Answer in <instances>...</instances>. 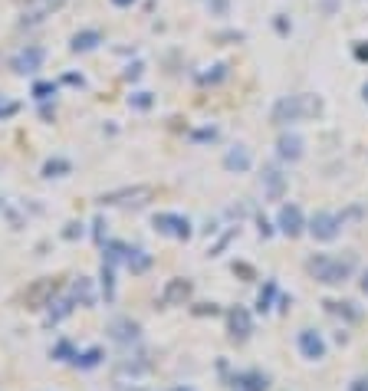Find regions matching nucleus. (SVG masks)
Here are the masks:
<instances>
[{
    "label": "nucleus",
    "instance_id": "ddd939ff",
    "mask_svg": "<svg viewBox=\"0 0 368 391\" xmlns=\"http://www.w3.org/2000/svg\"><path fill=\"white\" fill-rule=\"evenodd\" d=\"M224 168H227L230 174H247L250 168H253V155H250L247 145H234V148H227V155H224Z\"/></svg>",
    "mask_w": 368,
    "mask_h": 391
},
{
    "label": "nucleus",
    "instance_id": "a878e982",
    "mask_svg": "<svg viewBox=\"0 0 368 391\" xmlns=\"http://www.w3.org/2000/svg\"><path fill=\"white\" fill-rule=\"evenodd\" d=\"M273 27H276V33H280V36H290V33H292V20L286 17V13H276V17H273Z\"/></svg>",
    "mask_w": 368,
    "mask_h": 391
},
{
    "label": "nucleus",
    "instance_id": "0eeeda50",
    "mask_svg": "<svg viewBox=\"0 0 368 391\" xmlns=\"http://www.w3.org/2000/svg\"><path fill=\"white\" fill-rule=\"evenodd\" d=\"M296 348H299V355L306 362H323L329 346H325L323 332H316V329H299V336H296Z\"/></svg>",
    "mask_w": 368,
    "mask_h": 391
},
{
    "label": "nucleus",
    "instance_id": "b1692460",
    "mask_svg": "<svg viewBox=\"0 0 368 391\" xmlns=\"http://www.w3.org/2000/svg\"><path fill=\"white\" fill-rule=\"evenodd\" d=\"M352 303H325V309L329 313H336V315H346V319H358V313L355 309H348Z\"/></svg>",
    "mask_w": 368,
    "mask_h": 391
},
{
    "label": "nucleus",
    "instance_id": "c9c22d12",
    "mask_svg": "<svg viewBox=\"0 0 368 391\" xmlns=\"http://www.w3.org/2000/svg\"><path fill=\"white\" fill-rule=\"evenodd\" d=\"M362 293H365V296H368V270H365V273H362Z\"/></svg>",
    "mask_w": 368,
    "mask_h": 391
},
{
    "label": "nucleus",
    "instance_id": "5701e85b",
    "mask_svg": "<svg viewBox=\"0 0 368 391\" xmlns=\"http://www.w3.org/2000/svg\"><path fill=\"white\" fill-rule=\"evenodd\" d=\"M204 7L211 10V17H227V13H230V0H204Z\"/></svg>",
    "mask_w": 368,
    "mask_h": 391
},
{
    "label": "nucleus",
    "instance_id": "9d476101",
    "mask_svg": "<svg viewBox=\"0 0 368 391\" xmlns=\"http://www.w3.org/2000/svg\"><path fill=\"white\" fill-rule=\"evenodd\" d=\"M227 326H230V339L237 342H247L250 332H253V315H250L247 306H234L227 313Z\"/></svg>",
    "mask_w": 368,
    "mask_h": 391
},
{
    "label": "nucleus",
    "instance_id": "4c0bfd02",
    "mask_svg": "<svg viewBox=\"0 0 368 391\" xmlns=\"http://www.w3.org/2000/svg\"><path fill=\"white\" fill-rule=\"evenodd\" d=\"M178 391H191V388H178Z\"/></svg>",
    "mask_w": 368,
    "mask_h": 391
},
{
    "label": "nucleus",
    "instance_id": "4be33fe9",
    "mask_svg": "<svg viewBox=\"0 0 368 391\" xmlns=\"http://www.w3.org/2000/svg\"><path fill=\"white\" fill-rule=\"evenodd\" d=\"M129 106H135V109H152L155 106V99H152V92H132L129 96Z\"/></svg>",
    "mask_w": 368,
    "mask_h": 391
},
{
    "label": "nucleus",
    "instance_id": "f8f14e48",
    "mask_svg": "<svg viewBox=\"0 0 368 391\" xmlns=\"http://www.w3.org/2000/svg\"><path fill=\"white\" fill-rule=\"evenodd\" d=\"M234 388L237 391H270V375L260 369L237 371V375H234Z\"/></svg>",
    "mask_w": 368,
    "mask_h": 391
},
{
    "label": "nucleus",
    "instance_id": "412c9836",
    "mask_svg": "<svg viewBox=\"0 0 368 391\" xmlns=\"http://www.w3.org/2000/svg\"><path fill=\"white\" fill-rule=\"evenodd\" d=\"M66 171H69V162H66V158H53V162H46V168H43L46 178H63Z\"/></svg>",
    "mask_w": 368,
    "mask_h": 391
},
{
    "label": "nucleus",
    "instance_id": "f257e3e1",
    "mask_svg": "<svg viewBox=\"0 0 368 391\" xmlns=\"http://www.w3.org/2000/svg\"><path fill=\"white\" fill-rule=\"evenodd\" d=\"M306 270L316 283L323 286H342V283L355 273V260L352 257H329V253H316L306 260Z\"/></svg>",
    "mask_w": 368,
    "mask_h": 391
},
{
    "label": "nucleus",
    "instance_id": "f03ea898",
    "mask_svg": "<svg viewBox=\"0 0 368 391\" xmlns=\"http://www.w3.org/2000/svg\"><path fill=\"white\" fill-rule=\"evenodd\" d=\"M319 112H323V102L313 96H283L273 106L270 122L280 125V129H286V125H296V122L309 119V115H319Z\"/></svg>",
    "mask_w": 368,
    "mask_h": 391
},
{
    "label": "nucleus",
    "instance_id": "6e6552de",
    "mask_svg": "<svg viewBox=\"0 0 368 391\" xmlns=\"http://www.w3.org/2000/svg\"><path fill=\"white\" fill-rule=\"evenodd\" d=\"M303 155H306L303 135H296V131H283L280 138H276V158H280V162L296 164V162H303Z\"/></svg>",
    "mask_w": 368,
    "mask_h": 391
},
{
    "label": "nucleus",
    "instance_id": "1a4fd4ad",
    "mask_svg": "<svg viewBox=\"0 0 368 391\" xmlns=\"http://www.w3.org/2000/svg\"><path fill=\"white\" fill-rule=\"evenodd\" d=\"M43 59H46V50H43V46L27 43V46L20 50V53H17V56L10 59V66H13V73L27 76V73H36V69L43 66Z\"/></svg>",
    "mask_w": 368,
    "mask_h": 391
},
{
    "label": "nucleus",
    "instance_id": "423d86ee",
    "mask_svg": "<svg viewBox=\"0 0 368 391\" xmlns=\"http://www.w3.org/2000/svg\"><path fill=\"white\" fill-rule=\"evenodd\" d=\"M276 230H280L283 237L296 240L299 234H306V214L299 204H283L280 214H276Z\"/></svg>",
    "mask_w": 368,
    "mask_h": 391
},
{
    "label": "nucleus",
    "instance_id": "2eb2a0df",
    "mask_svg": "<svg viewBox=\"0 0 368 391\" xmlns=\"http://www.w3.org/2000/svg\"><path fill=\"white\" fill-rule=\"evenodd\" d=\"M99 43H102V33H99L96 27H89V30L73 33V40H69V50H73V53H92Z\"/></svg>",
    "mask_w": 368,
    "mask_h": 391
},
{
    "label": "nucleus",
    "instance_id": "c756f323",
    "mask_svg": "<svg viewBox=\"0 0 368 391\" xmlns=\"http://www.w3.org/2000/svg\"><path fill=\"white\" fill-rule=\"evenodd\" d=\"M257 227H260V237H263V240H270V237H273V224H270V220H263V218H260V220H257Z\"/></svg>",
    "mask_w": 368,
    "mask_h": 391
},
{
    "label": "nucleus",
    "instance_id": "72a5a7b5",
    "mask_svg": "<svg viewBox=\"0 0 368 391\" xmlns=\"http://www.w3.org/2000/svg\"><path fill=\"white\" fill-rule=\"evenodd\" d=\"M108 3H112V7H119V10H125V7H135L139 0H108Z\"/></svg>",
    "mask_w": 368,
    "mask_h": 391
},
{
    "label": "nucleus",
    "instance_id": "c85d7f7f",
    "mask_svg": "<svg viewBox=\"0 0 368 391\" xmlns=\"http://www.w3.org/2000/svg\"><path fill=\"white\" fill-rule=\"evenodd\" d=\"M352 53H355L358 63H368V40H358V43L352 46Z\"/></svg>",
    "mask_w": 368,
    "mask_h": 391
},
{
    "label": "nucleus",
    "instance_id": "7ed1b4c3",
    "mask_svg": "<svg viewBox=\"0 0 368 391\" xmlns=\"http://www.w3.org/2000/svg\"><path fill=\"white\" fill-rule=\"evenodd\" d=\"M342 227H346V218L336 214V211H316L313 218L306 220V230H309L313 240H319V243H332V240L342 234Z\"/></svg>",
    "mask_w": 368,
    "mask_h": 391
},
{
    "label": "nucleus",
    "instance_id": "393cba45",
    "mask_svg": "<svg viewBox=\"0 0 368 391\" xmlns=\"http://www.w3.org/2000/svg\"><path fill=\"white\" fill-rule=\"evenodd\" d=\"M99 359H102V352H99V348H89V352L83 355V359L76 355L73 362H76V365H83V369H92V365H99Z\"/></svg>",
    "mask_w": 368,
    "mask_h": 391
},
{
    "label": "nucleus",
    "instance_id": "f3484780",
    "mask_svg": "<svg viewBox=\"0 0 368 391\" xmlns=\"http://www.w3.org/2000/svg\"><path fill=\"white\" fill-rule=\"evenodd\" d=\"M227 76H230V66L227 63H214L207 73L197 76V83H201V86H217V83H224Z\"/></svg>",
    "mask_w": 368,
    "mask_h": 391
},
{
    "label": "nucleus",
    "instance_id": "473e14b6",
    "mask_svg": "<svg viewBox=\"0 0 368 391\" xmlns=\"http://www.w3.org/2000/svg\"><path fill=\"white\" fill-rule=\"evenodd\" d=\"M207 313H211V315H217V313H220V309H217L214 303H204V306H201V309H197V315H207Z\"/></svg>",
    "mask_w": 368,
    "mask_h": 391
},
{
    "label": "nucleus",
    "instance_id": "e433bc0d",
    "mask_svg": "<svg viewBox=\"0 0 368 391\" xmlns=\"http://www.w3.org/2000/svg\"><path fill=\"white\" fill-rule=\"evenodd\" d=\"M362 99L368 102V79H365V86H362Z\"/></svg>",
    "mask_w": 368,
    "mask_h": 391
},
{
    "label": "nucleus",
    "instance_id": "9b49d317",
    "mask_svg": "<svg viewBox=\"0 0 368 391\" xmlns=\"http://www.w3.org/2000/svg\"><path fill=\"white\" fill-rule=\"evenodd\" d=\"M260 181H263L267 201H283V194H286V174H283L276 164H267V168H263Z\"/></svg>",
    "mask_w": 368,
    "mask_h": 391
},
{
    "label": "nucleus",
    "instance_id": "bb28decb",
    "mask_svg": "<svg viewBox=\"0 0 368 391\" xmlns=\"http://www.w3.org/2000/svg\"><path fill=\"white\" fill-rule=\"evenodd\" d=\"M33 96L40 99V102H43V99H53L56 96V86H53V83H36V86H33Z\"/></svg>",
    "mask_w": 368,
    "mask_h": 391
},
{
    "label": "nucleus",
    "instance_id": "4468645a",
    "mask_svg": "<svg viewBox=\"0 0 368 391\" xmlns=\"http://www.w3.org/2000/svg\"><path fill=\"white\" fill-rule=\"evenodd\" d=\"M191 293H194L191 280H171L168 286H164L162 303L164 306H184V299H191Z\"/></svg>",
    "mask_w": 368,
    "mask_h": 391
},
{
    "label": "nucleus",
    "instance_id": "6ab92c4d",
    "mask_svg": "<svg viewBox=\"0 0 368 391\" xmlns=\"http://www.w3.org/2000/svg\"><path fill=\"white\" fill-rule=\"evenodd\" d=\"M56 293V283L53 280H46V283H40L36 290H30V303H33V309H40V306L46 303V296H53Z\"/></svg>",
    "mask_w": 368,
    "mask_h": 391
},
{
    "label": "nucleus",
    "instance_id": "7c9ffc66",
    "mask_svg": "<svg viewBox=\"0 0 368 391\" xmlns=\"http://www.w3.org/2000/svg\"><path fill=\"white\" fill-rule=\"evenodd\" d=\"M336 10H339V0H323V13H325V17H332Z\"/></svg>",
    "mask_w": 368,
    "mask_h": 391
},
{
    "label": "nucleus",
    "instance_id": "20e7f679",
    "mask_svg": "<svg viewBox=\"0 0 368 391\" xmlns=\"http://www.w3.org/2000/svg\"><path fill=\"white\" fill-rule=\"evenodd\" d=\"M155 230L164 234V237H174V240H191V234H194L191 220L184 218V214H171V211L155 214Z\"/></svg>",
    "mask_w": 368,
    "mask_h": 391
},
{
    "label": "nucleus",
    "instance_id": "cd10ccee",
    "mask_svg": "<svg viewBox=\"0 0 368 391\" xmlns=\"http://www.w3.org/2000/svg\"><path fill=\"white\" fill-rule=\"evenodd\" d=\"M217 135H220V131H217L214 125H211V129H201V131H191L194 141H217Z\"/></svg>",
    "mask_w": 368,
    "mask_h": 391
},
{
    "label": "nucleus",
    "instance_id": "dca6fc26",
    "mask_svg": "<svg viewBox=\"0 0 368 391\" xmlns=\"http://www.w3.org/2000/svg\"><path fill=\"white\" fill-rule=\"evenodd\" d=\"M273 299H280V286H276V280H267L263 283V290H260V296H257V313H270Z\"/></svg>",
    "mask_w": 368,
    "mask_h": 391
},
{
    "label": "nucleus",
    "instance_id": "f704fd0d",
    "mask_svg": "<svg viewBox=\"0 0 368 391\" xmlns=\"http://www.w3.org/2000/svg\"><path fill=\"white\" fill-rule=\"evenodd\" d=\"M139 76H141V63L129 66V73H125V79H139Z\"/></svg>",
    "mask_w": 368,
    "mask_h": 391
},
{
    "label": "nucleus",
    "instance_id": "a211bd4d",
    "mask_svg": "<svg viewBox=\"0 0 368 391\" xmlns=\"http://www.w3.org/2000/svg\"><path fill=\"white\" fill-rule=\"evenodd\" d=\"M112 336L119 339V342H135L139 339V326L132 319H119V322H112Z\"/></svg>",
    "mask_w": 368,
    "mask_h": 391
},
{
    "label": "nucleus",
    "instance_id": "2f4dec72",
    "mask_svg": "<svg viewBox=\"0 0 368 391\" xmlns=\"http://www.w3.org/2000/svg\"><path fill=\"white\" fill-rule=\"evenodd\" d=\"M348 391H368V378H355L348 385Z\"/></svg>",
    "mask_w": 368,
    "mask_h": 391
},
{
    "label": "nucleus",
    "instance_id": "aec40b11",
    "mask_svg": "<svg viewBox=\"0 0 368 391\" xmlns=\"http://www.w3.org/2000/svg\"><path fill=\"white\" fill-rule=\"evenodd\" d=\"M129 266L132 273H141V270H148V263H152V257H145V250H129Z\"/></svg>",
    "mask_w": 368,
    "mask_h": 391
},
{
    "label": "nucleus",
    "instance_id": "39448f33",
    "mask_svg": "<svg viewBox=\"0 0 368 391\" xmlns=\"http://www.w3.org/2000/svg\"><path fill=\"white\" fill-rule=\"evenodd\" d=\"M155 194V187L148 185H135V187H122V191H108L102 194V204H112V207H139V204H148V197Z\"/></svg>",
    "mask_w": 368,
    "mask_h": 391
}]
</instances>
